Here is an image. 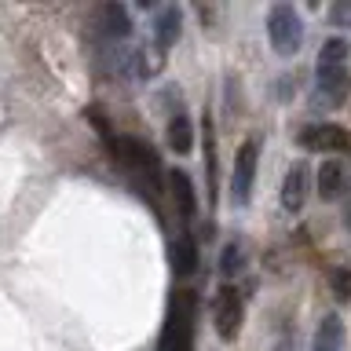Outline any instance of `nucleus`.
I'll return each mask as SVG.
<instances>
[{
	"label": "nucleus",
	"instance_id": "obj_1",
	"mask_svg": "<svg viewBox=\"0 0 351 351\" xmlns=\"http://www.w3.org/2000/svg\"><path fill=\"white\" fill-rule=\"evenodd\" d=\"M197 311H202V296L194 289H176L169 300L158 351H194V329H197Z\"/></svg>",
	"mask_w": 351,
	"mask_h": 351
},
{
	"label": "nucleus",
	"instance_id": "obj_2",
	"mask_svg": "<svg viewBox=\"0 0 351 351\" xmlns=\"http://www.w3.org/2000/svg\"><path fill=\"white\" fill-rule=\"evenodd\" d=\"M267 40L282 59H293L304 48V19L293 4H274L267 11Z\"/></svg>",
	"mask_w": 351,
	"mask_h": 351
},
{
	"label": "nucleus",
	"instance_id": "obj_3",
	"mask_svg": "<svg viewBox=\"0 0 351 351\" xmlns=\"http://www.w3.org/2000/svg\"><path fill=\"white\" fill-rule=\"evenodd\" d=\"M241 322H245V300L234 285H219L216 296H213V326H216V337L223 344H234L238 333H241Z\"/></svg>",
	"mask_w": 351,
	"mask_h": 351
},
{
	"label": "nucleus",
	"instance_id": "obj_4",
	"mask_svg": "<svg viewBox=\"0 0 351 351\" xmlns=\"http://www.w3.org/2000/svg\"><path fill=\"white\" fill-rule=\"evenodd\" d=\"M114 154L121 161L128 165L136 176H143V180H150V186H161V176H165V169H161V158H158V150L150 147L147 139H139V136H117V147H114Z\"/></svg>",
	"mask_w": 351,
	"mask_h": 351
},
{
	"label": "nucleus",
	"instance_id": "obj_5",
	"mask_svg": "<svg viewBox=\"0 0 351 351\" xmlns=\"http://www.w3.org/2000/svg\"><path fill=\"white\" fill-rule=\"evenodd\" d=\"M256 165H260V136H249L234 154V176H230V197L238 208L249 205L252 183H256Z\"/></svg>",
	"mask_w": 351,
	"mask_h": 351
},
{
	"label": "nucleus",
	"instance_id": "obj_6",
	"mask_svg": "<svg viewBox=\"0 0 351 351\" xmlns=\"http://www.w3.org/2000/svg\"><path fill=\"white\" fill-rule=\"evenodd\" d=\"M300 147L304 150H333V154H351V132L344 125L322 121V125H304L300 128Z\"/></svg>",
	"mask_w": 351,
	"mask_h": 351
},
{
	"label": "nucleus",
	"instance_id": "obj_7",
	"mask_svg": "<svg viewBox=\"0 0 351 351\" xmlns=\"http://www.w3.org/2000/svg\"><path fill=\"white\" fill-rule=\"evenodd\" d=\"M348 88H351L348 70H318V81L311 92V110H322V114L326 110H337L348 99Z\"/></svg>",
	"mask_w": 351,
	"mask_h": 351
},
{
	"label": "nucleus",
	"instance_id": "obj_8",
	"mask_svg": "<svg viewBox=\"0 0 351 351\" xmlns=\"http://www.w3.org/2000/svg\"><path fill=\"white\" fill-rule=\"evenodd\" d=\"M311 165L307 161H293L289 172H285L282 180V208L285 213H300L307 205V186H311Z\"/></svg>",
	"mask_w": 351,
	"mask_h": 351
},
{
	"label": "nucleus",
	"instance_id": "obj_9",
	"mask_svg": "<svg viewBox=\"0 0 351 351\" xmlns=\"http://www.w3.org/2000/svg\"><path fill=\"white\" fill-rule=\"evenodd\" d=\"M95 22H99V37L110 44H121L132 37V11L125 4H103Z\"/></svg>",
	"mask_w": 351,
	"mask_h": 351
},
{
	"label": "nucleus",
	"instance_id": "obj_10",
	"mask_svg": "<svg viewBox=\"0 0 351 351\" xmlns=\"http://www.w3.org/2000/svg\"><path fill=\"white\" fill-rule=\"evenodd\" d=\"M180 33H183V11L176 8V4H169V8H161L158 15H154V48H158L161 55L172 48L176 40H180Z\"/></svg>",
	"mask_w": 351,
	"mask_h": 351
},
{
	"label": "nucleus",
	"instance_id": "obj_11",
	"mask_svg": "<svg viewBox=\"0 0 351 351\" xmlns=\"http://www.w3.org/2000/svg\"><path fill=\"white\" fill-rule=\"evenodd\" d=\"M165 176H169V191H172L176 213H180L183 219H194V213H197V191H194L191 172H186V169H172Z\"/></svg>",
	"mask_w": 351,
	"mask_h": 351
},
{
	"label": "nucleus",
	"instance_id": "obj_12",
	"mask_svg": "<svg viewBox=\"0 0 351 351\" xmlns=\"http://www.w3.org/2000/svg\"><path fill=\"white\" fill-rule=\"evenodd\" d=\"M197 263H202V252H197V238L191 230H180L172 241V271L176 278H191L197 271Z\"/></svg>",
	"mask_w": 351,
	"mask_h": 351
},
{
	"label": "nucleus",
	"instance_id": "obj_13",
	"mask_svg": "<svg viewBox=\"0 0 351 351\" xmlns=\"http://www.w3.org/2000/svg\"><path fill=\"white\" fill-rule=\"evenodd\" d=\"M348 165L344 161H322V169L315 172V186L318 194L326 197V202H333V197H344L348 194Z\"/></svg>",
	"mask_w": 351,
	"mask_h": 351
},
{
	"label": "nucleus",
	"instance_id": "obj_14",
	"mask_svg": "<svg viewBox=\"0 0 351 351\" xmlns=\"http://www.w3.org/2000/svg\"><path fill=\"white\" fill-rule=\"evenodd\" d=\"M344 322L340 315H322L315 326V337H311V351H344Z\"/></svg>",
	"mask_w": 351,
	"mask_h": 351
},
{
	"label": "nucleus",
	"instance_id": "obj_15",
	"mask_svg": "<svg viewBox=\"0 0 351 351\" xmlns=\"http://www.w3.org/2000/svg\"><path fill=\"white\" fill-rule=\"evenodd\" d=\"M165 143H169V150L176 154H191L194 150V125L191 117L183 114V110H176L169 117V125H165Z\"/></svg>",
	"mask_w": 351,
	"mask_h": 351
},
{
	"label": "nucleus",
	"instance_id": "obj_16",
	"mask_svg": "<svg viewBox=\"0 0 351 351\" xmlns=\"http://www.w3.org/2000/svg\"><path fill=\"white\" fill-rule=\"evenodd\" d=\"M348 59H351V44L344 37H329L318 48V70H348Z\"/></svg>",
	"mask_w": 351,
	"mask_h": 351
},
{
	"label": "nucleus",
	"instance_id": "obj_17",
	"mask_svg": "<svg viewBox=\"0 0 351 351\" xmlns=\"http://www.w3.org/2000/svg\"><path fill=\"white\" fill-rule=\"evenodd\" d=\"M245 260H249V249H245V241L234 238V241H227L223 252H219V274L223 278H234V274L245 271Z\"/></svg>",
	"mask_w": 351,
	"mask_h": 351
},
{
	"label": "nucleus",
	"instance_id": "obj_18",
	"mask_svg": "<svg viewBox=\"0 0 351 351\" xmlns=\"http://www.w3.org/2000/svg\"><path fill=\"white\" fill-rule=\"evenodd\" d=\"M329 289H333V296L340 304L351 307V267H337L333 274H329Z\"/></svg>",
	"mask_w": 351,
	"mask_h": 351
},
{
	"label": "nucleus",
	"instance_id": "obj_19",
	"mask_svg": "<svg viewBox=\"0 0 351 351\" xmlns=\"http://www.w3.org/2000/svg\"><path fill=\"white\" fill-rule=\"evenodd\" d=\"M84 117L92 121V128H95L106 143H110V147H117V136L110 132V121H106V114H103V106H88V110H84Z\"/></svg>",
	"mask_w": 351,
	"mask_h": 351
},
{
	"label": "nucleus",
	"instance_id": "obj_20",
	"mask_svg": "<svg viewBox=\"0 0 351 351\" xmlns=\"http://www.w3.org/2000/svg\"><path fill=\"white\" fill-rule=\"evenodd\" d=\"M329 22H333V26L351 29V0H337V4L329 8Z\"/></svg>",
	"mask_w": 351,
	"mask_h": 351
},
{
	"label": "nucleus",
	"instance_id": "obj_21",
	"mask_svg": "<svg viewBox=\"0 0 351 351\" xmlns=\"http://www.w3.org/2000/svg\"><path fill=\"white\" fill-rule=\"evenodd\" d=\"M296 84H300V70H293V77H289V73H285V77H282V81H278V92H274V95H278V99H282V103H285V99H289V95L296 92Z\"/></svg>",
	"mask_w": 351,
	"mask_h": 351
},
{
	"label": "nucleus",
	"instance_id": "obj_22",
	"mask_svg": "<svg viewBox=\"0 0 351 351\" xmlns=\"http://www.w3.org/2000/svg\"><path fill=\"white\" fill-rule=\"evenodd\" d=\"M340 219H344V227L351 230V194H344V205H340Z\"/></svg>",
	"mask_w": 351,
	"mask_h": 351
},
{
	"label": "nucleus",
	"instance_id": "obj_23",
	"mask_svg": "<svg viewBox=\"0 0 351 351\" xmlns=\"http://www.w3.org/2000/svg\"><path fill=\"white\" fill-rule=\"evenodd\" d=\"M274 351H300V348H296V337H282L278 344H274Z\"/></svg>",
	"mask_w": 351,
	"mask_h": 351
}]
</instances>
